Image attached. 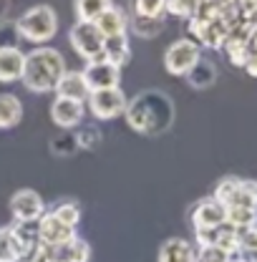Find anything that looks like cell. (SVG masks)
<instances>
[{
    "mask_svg": "<svg viewBox=\"0 0 257 262\" xmlns=\"http://www.w3.org/2000/svg\"><path fill=\"white\" fill-rule=\"evenodd\" d=\"M124 119L131 131L144 136H157L172 126L174 121V103L161 91H144L139 96L128 98Z\"/></svg>",
    "mask_w": 257,
    "mask_h": 262,
    "instance_id": "6da1fadb",
    "label": "cell"
},
{
    "mask_svg": "<svg viewBox=\"0 0 257 262\" xmlns=\"http://www.w3.org/2000/svg\"><path fill=\"white\" fill-rule=\"evenodd\" d=\"M66 71L68 66L61 51L51 46H35L33 51L26 53V68L20 83L31 94H53Z\"/></svg>",
    "mask_w": 257,
    "mask_h": 262,
    "instance_id": "7a4b0ae2",
    "label": "cell"
},
{
    "mask_svg": "<svg viewBox=\"0 0 257 262\" xmlns=\"http://www.w3.org/2000/svg\"><path fill=\"white\" fill-rule=\"evenodd\" d=\"M15 26L20 33V40H28L33 46H46L58 33V13L51 5H33L15 20Z\"/></svg>",
    "mask_w": 257,
    "mask_h": 262,
    "instance_id": "3957f363",
    "label": "cell"
},
{
    "mask_svg": "<svg viewBox=\"0 0 257 262\" xmlns=\"http://www.w3.org/2000/svg\"><path fill=\"white\" fill-rule=\"evenodd\" d=\"M83 103H86V111L96 121H114V119L124 116L128 98L119 86V89H106V91H91Z\"/></svg>",
    "mask_w": 257,
    "mask_h": 262,
    "instance_id": "277c9868",
    "label": "cell"
},
{
    "mask_svg": "<svg viewBox=\"0 0 257 262\" xmlns=\"http://www.w3.org/2000/svg\"><path fill=\"white\" fill-rule=\"evenodd\" d=\"M68 43L71 48L86 61H98L103 58V35L98 33L96 23H83V20H76L68 31Z\"/></svg>",
    "mask_w": 257,
    "mask_h": 262,
    "instance_id": "5b68a950",
    "label": "cell"
},
{
    "mask_svg": "<svg viewBox=\"0 0 257 262\" xmlns=\"http://www.w3.org/2000/svg\"><path fill=\"white\" fill-rule=\"evenodd\" d=\"M202 58V48L192 38H179L164 51V68L172 76H187Z\"/></svg>",
    "mask_w": 257,
    "mask_h": 262,
    "instance_id": "8992f818",
    "label": "cell"
},
{
    "mask_svg": "<svg viewBox=\"0 0 257 262\" xmlns=\"http://www.w3.org/2000/svg\"><path fill=\"white\" fill-rule=\"evenodd\" d=\"M83 73V81L89 86V94L91 91H106V89H119L121 86V68L114 63H109L106 58H98L91 61L81 68Z\"/></svg>",
    "mask_w": 257,
    "mask_h": 262,
    "instance_id": "52a82bcc",
    "label": "cell"
},
{
    "mask_svg": "<svg viewBox=\"0 0 257 262\" xmlns=\"http://www.w3.org/2000/svg\"><path fill=\"white\" fill-rule=\"evenodd\" d=\"M8 207H10L13 222H38L46 214V209H48L43 196L38 194L35 189H18V192H13Z\"/></svg>",
    "mask_w": 257,
    "mask_h": 262,
    "instance_id": "ba28073f",
    "label": "cell"
},
{
    "mask_svg": "<svg viewBox=\"0 0 257 262\" xmlns=\"http://www.w3.org/2000/svg\"><path fill=\"white\" fill-rule=\"evenodd\" d=\"M189 33H192V40L207 48H222L229 35V23H227L222 15L212 18V20H197V18H189Z\"/></svg>",
    "mask_w": 257,
    "mask_h": 262,
    "instance_id": "9c48e42d",
    "label": "cell"
},
{
    "mask_svg": "<svg viewBox=\"0 0 257 262\" xmlns=\"http://www.w3.org/2000/svg\"><path fill=\"white\" fill-rule=\"evenodd\" d=\"M51 121L58 126L61 131H73L83 124V116H86V103L83 101H76V98H63L56 96L51 108Z\"/></svg>",
    "mask_w": 257,
    "mask_h": 262,
    "instance_id": "30bf717a",
    "label": "cell"
},
{
    "mask_svg": "<svg viewBox=\"0 0 257 262\" xmlns=\"http://www.w3.org/2000/svg\"><path fill=\"white\" fill-rule=\"evenodd\" d=\"M189 222H192V229L220 227V225L227 222V207L220 204L215 196H204V199H199V202L192 207Z\"/></svg>",
    "mask_w": 257,
    "mask_h": 262,
    "instance_id": "8fae6325",
    "label": "cell"
},
{
    "mask_svg": "<svg viewBox=\"0 0 257 262\" xmlns=\"http://www.w3.org/2000/svg\"><path fill=\"white\" fill-rule=\"evenodd\" d=\"M48 262H91V245L78 234L61 245H46Z\"/></svg>",
    "mask_w": 257,
    "mask_h": 262,
    "instance_id": "7c38bea8",
    "label": "cell"
},
{
    "mask_svg": "<svg viewBox=\"0 0 257 262\" xmlns=\"http://www.w3.org/2000/svg\"><path fill=\"white\" fill-rule=\"evenodd\" d=\"M73 237H76V227H68L66 222H61L48 209L38 220V239H40V245H61V242H68Z\"/></svg>",
    "mask_w": 257,
    "mask_h": 262,
    "instance_id": "4fadbf2b",
    "label": "cell"
},
{
    "mask_svg": "<svg viewBox=\"0 0 257 262\" xmlns=\"http://www.w3.org/2000/svg\"><path fill=\"white\" fill-rule=\"evenodd\" d=\"M157 262H197V245L184 237H169L159 247Z\"/></svg>",
    "mask_w": 257,
    "mask_h": 262,
    "instance_id": "5bb4252c",
    "label": "cell"
},
{
    "mask_svg": "<svg viewBox=\"0 0 257 262\" xmlns=\"http://www.w3.org/2000/svg\"><path fill=\"white\" fill-rule=\"evenodd\" d=\"M26 53L20 48H3L0 51V83H18L23 78Z\"/></svg>",
    "mask_w": 257,
    "mask_h": 262,
    "instance_id": "9a60e30c",
    "label": "cell"
},
{
    "mask_svg": "<svg viewBox=\"0 0 257 262\" xmlns=\"http://www.w3.org/2000/svg\"><path fill=\"white\" fill-rule=\"evenodd\" d=\"M96 28L103 38H114V35H126L128 33V18L119 5H111L106 13H101L96 20Z\"/></svg>",
    "mask_w": 257,
    "mask_h": 262,
    "instance_id": "2e32d148",
    "label": "cell"
},
{
    "mask_svg": "<svg viewBox=\"0 0 257 262\" xmlns=\"http://www.w3.org/2000/svg\"><path fill=\"white\" fill-rule=\"evenodd\" d=\"M53 94H56V96H63V98L86 101V96H89V86H86V81H83V73L68 68L63 76H61V81H58V86H56Z\"/></svg>",
    "mask_w": 257,
    "mask_h": 262,
    "instance_id": "e0dca14e",
    "label": "cell"
},
{
    "mask_svg": "<svg viewBox=\"0 0 257 262\" xmlns=\"http://www.w3.org/2000/svg\"><path fill=\"white\" fill-rule=\"evenodd\" d=\"M103 58L109 63L124 66L131 61V43H128V33L126 35H114V38H103Z\"/></svg>",
    "mask_w": 257,
    "mask_h": 262,
    "instance_id": "ac0fdd59",
    "label": "cell"
},
{
    "mask_svg": "<svg viewBox=\"0 0 257 262\" xmlns=\"http://www.w3.org/2000/svg\"><path fill=\"white\" fill-rule=\"evenodd\" d=\"M23 121V101L15 94H0V131H8Z\"/></svg>",
    "mask_w": 257,
    "mask_h": 262,
    "instance_id": "d6986e66",
    "label": "cell"
},
{
    "mask_svg": "<svg viewBox=\"0 0 257 262\" xmlns=\"http://www.w3.org/2000/svg\"><path fill=\"white\" fill-rule=\"evenodd\" d=\"M184 78H187V83H189L192 89L204 91V89L215 86V81H217V66L212 63V61H207V58H199Z\"/></svg>",
    "mask_w": 257,
    "mask_h": 262,
    "instance_id": "ffe728a7",
    "label": "cell"
},
{
    "mask_svg": "<svg viewBox=\"0 0 257 262\" xmlns=\"http://www.w3.org/2000/svg\"><path fill=\"white\" fill-rule=\"evenodd\" d=\"M114 5V0H73V10H76V20L83 23H96L98 15L106 13Z\"/></svg>",
    "mask_w": 257,
    "mask_h": 262,
    "instance_id": "44dd1931",
    "label": "cell"
},
{
    "mask_svg": "<svg viewBox=\"0 0 257 262\" xmlns=\"http://www.w3.org/2000/svg\"><path fill=\"white\" fill-rule=\"evenodd\" d=\"M225 207H247V209H257V182L255 179H240L234 194L229 196Z\"/></svg>",
    "mask_w": 257,
    "mask_h": 262,
    "instance_id": "7402d4cb",
    "label": "cell"
},
{
    "mask_svg": "<svg viewBox=\"0 0 257 262\" xmlns=\"http://www.w3.org/2000/svg\"><path fill=\"white\" fill-rule=\"evenodd\" d=\"M161 28H164V18H144V15L128 18V31L139 38H157Z\"/></svg>",
    "mask_w": 257,
    "mask_h": 262,
    "instance_id": "603a6c76",
    "label": "cell"
},
{
    "mask_svg": "<svg viewBox=\"0 0 257 262\" xmlns=\"http://www.w3.org/2000/svg\"><path fill=\"white\" fill-rule=\"evenodd\" d=\"M23 255V247L10 227H0V262H15Z\"/></svg>",
    "mask_w": 257,
    "mask_h": 262,
    "instance_id": "cb8c5ba5",
    "label": "cell"
},
{
    "mask_svg": "<svg viewBox=\"0 0 257 262\" xmlns=\"http://www.w3.org/2000/svg\"><path fill=\"white\" fill-rule=\"evenodd\" d=\"M237 255L252 260L257 255V222L237 229Z\"/></svg>",
    "mask_w": 257,
    "mask_h": 262,
    "instance_id": "d4e9b609",
    "label": "cell"
},
{
    "mask_svg": "<svg viewBox=\"0 0 257 262\" xmlns=\"http://www.w3.org/2000/svg\"><path fill=\"white\" fill-rule=\"evenodd\" d=\"M48 212L56 214V217H58L61 222H66L68 227H78V222H81V207H78V202H71V199L53 204Z\"/></svg>",
    "mask_w": 257,
    "mask_h": 262,
    "instance_id": "484cf974",
    "label": "cell"
},
{
    "mask_svg": "<svg viewBox=\"0 0 257 262\" xmlns=\"http://www.w3.org/2000/svg\"><path fill=\"white\" fill-rule=\"evenodd\" d=\"M10 229H13V234L18 237V242H20L23 250H28V247L40 242V239H38V222H13Z\"/></svg>",
    "mask_w": 257,
    "mask_h": 262,
    "instance_id": "4316f807",
    "label": "cell"
},
{
    "mask_svg": "<svg viewBox=\"0 0 257 262\" xmlns=\"http://www.w3.org/2000/svg\"><path fill=\"white\" fill-rule=\"evenodd\" d=\"M257 222V209H247V207H227V225L242 229L247 225Z\"/></svg>",
    "mask_w": 257,
    "mask_h": 262,
    "instance_id": "83f0119b",
    "label": "cell"
},
{
    "mask_svg": "<svg viewBox=\"0 0 257 262\" xmlns=\"http://www.w3.org/2000/svg\"><path fill=\"white\" fill-rule=\"evenodd\" d=\"M134 15L164 18L166 15V0H134Z\"/></svg>",
    "mask_w": 257,
    "mask_h": 262,
    "instance_id": "f1b7e54d",
    "label": "cell"
},
{
    "mask_svg": "<svg viewBox=\"0 0 257 262\" xmlns=\"http://www.w3.org/2000/svg\"><path fill=\"white\" fill-rule=\"evenodd\" d=\"M76 149H78V144H76L73 131H61V136H53L51 139V151L58 154V157H71Z\"/></svg>",
    "mask_w": 257,
    "mask_h": 262,
    "instance_id": "f546056e",
    "label": "cell"
},
{
    "mask_svg": "<svg viewBox=\"0 0 257 262\" xmlns=\"http://www.w3.org/2000/svg\"><path fill=\"white\" fill-rule=\"evenodd\" d=\"M73 136H76L78 149H96L101 144V131L96 126H78L73 129Z\"/></svg>",
    "mask_w": 257,
    "mask_h": 262,
    "instance_id": "4dcf8cb0",
    "label": "cell"
},
{
    "mask_svg": "<svg viewBox=\"0 0 257 262\" xmlns=\"http://www.w3.org/2000/svg\"><path fill=\"white\" fill-rule=\"evenodd\" d=\"M3 48H20V33L15 20H0V51Z\"/></svg>",
    "mask_w": 257,
    "mask_h": 262,
    "instance_id": "1f68e13d",
    "label": "cell"
},
{
    "mask_svg": "<svg viewBox=\"0 0 257 262\" xmlns=\"http://www.w3.org/2000/svg\"><path fill=\"white\" fill-rule=\"evenodd\" d=\"M197 8H199V0H166V13L177 15V18H184V20L194 18Z\"/></svg>",
    "mask_w": 257,
    "mask_h": 262,
    "instance_id": "d6a6232c",
    "label": "cell"
},
{
    "mask_svg": "<svg viewBox=\"0 0 257 262\" xmlns=\"http://www.w3.org/2000/svg\"><path fill=\"white\" fill-rule=\"evenodd\" d=\"M232 255H227L220 247H197V262H229Z\"/></svg>",
    "mask_w": 257,
    "mask_h": 262,
    "instance_id": "836d02e7",
    "label": "cell"
},
{
    "mask_svg": "<svg viewBox=\"0 0 257 262\" xmlns=\"http://www.w3.org/2000/svg\"><path fill=\"white\" fill-rule=\"evenodd\" d=\"M20 260L23 262H48V255H46V245H33L28 250H23V255H20Z\"/></svg>",
    "mask_w": 257,
    "mask_h": 262,
    "instance_id": "e575fe53",
    "label": "cell"
},
{
    "mask_svg": "<svg viewBox=\"0 0 257 262\" xmlns=\"http://www.w3.org/2000/svg\"><path fill=\"white\" fill-rule=\"evenodd\" d=\"M257 53V23L252 26V33L247 38V56H255Z\"/></svg>",
    "mask_w": 257,
    "mask_h": 262,
    "instance_id": "d590c367",
    "label": "cell"
},
{
    "mask_svg": "<svg viewBox=\"0 0 257 262\" xmlns=\"http://www.w3.org/2000/svg\"><path fill=\"white\" fill-rule=\"evenodd\" d=\"M242 68H245L252 78H257V53H255V56H247V61H245V66H242Z\"/></svg>",
    "mask_w": 257,
    "mask_h": 262,
    "instance_id": "8d00e7d4",
    "label": "cell"
},
{
    "mask_svg": "<svg viewBox=\"0 0 257 262\" xmlns=\"http://www.w3.org/2000/svg\"><path fill=\"white\" fill-rule=\"evenodd\" d=\"M229 262H250V260H247V257H240V255H237V257H232Z\"/></svg>",
    "mask_w": 257,
    "mask_h": 262,
    "instance_id": "74e56055",
    "label": "cell"
},
{
    "mask_svg": "<svg viewBox=\"0 0 257 262\" xmlns=\"http://www.w3.org/2000/svg\"><path fill=\"white\" fill-rule=\"evenodd\" d=\"M15 262H23V260H20V257H18V260H15Z\"/></svg>",
    "mask_w": 257,
    "mask_h": 262,
    "instance_id": "f35d334b",
    "label": "cell"
}]
</instances>
